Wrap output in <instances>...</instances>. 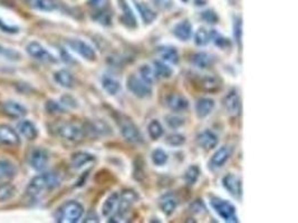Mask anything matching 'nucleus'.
Returning a JSON list of instances; mask_svg holds the SVG:
<instances>
[{"mask_svg": "<svg viewBox=\"0 0 298 223\" xmlns=\"http://www.w3.org/2000/svg\"><path fill=\"white\" fill-rule=\"evenodd\" d=\"M139 201V194L131 189H125L120 192V203L118 213L109 218V222H122L131 208Z\"/></svg>", "mask_w": 298, "mask_h": 223, "instance_id": "4", "label": "nucleus"}, {"mask_svg": "<svg viewBox=\"0 0 298 223\" xmlns=\"http://www.w3.org/2000/svg\"><path fill=\"white\" fill-rule=\"evenodd\" d=\"M137 9L140 13V17H141L142 21L146 25L152 24L157 18L156 11L152 7L149 6L146 2H137Z\"/></svg>", "mask_w": 298, "mask_h": 223, "instance_id": "27", "label": "nucleus"}, {"mask_svg": "<svg viewBox=\"0 0 298 223\" xmlns=\"http://www.w3.org/2000/svg\"><path fill=\"white\" fill-rule=\"evenodd\" d=\"M3 113L12 118H21L27 114V110L20 103L15 101H8L2 104Z\"/></svg>", "mask_w": 298, "mask_h": 223, "instance_id": "24", "label": "nucleus"}, {"mask_svg": "<svg viewBox=\"0 0 298 223\" xmlns=\"http://www.w3.org/2000/svg\"><path fill=\"white\" fill-rule=\"evenodd\" d=\"M232 152H234V150H232L230 145H222L221 147H219L218 150L213 153L210 161H209V169L211 171L220 170L221 167L225 166L227 162L230 160V157L232 156Z\"/></svg>", "mask_w": 298, "mask_h": 223, "instance_id": "13", "label": "nucleus"}, {"mask_svg": "<svg viewBox=\"0 0 298 223\" xmlns=\"http://www.w3.org/2000/svg\"><path fill=\"white\" fill-rule=\"evenodd\" d=\"M46 110H47V112L50 114L65 113L64 106L60 103H58V102H55V101H48L47 103H46Z\"/></svg>", "mask_w": 298, "mask_h": 223, "instance_id": "49", "label": "nucleus"}, {"mask_svg": "<svg viewBox=\"0 0 298 223\" xmlns=\"http://www.w3.org/2000/svg\"><path fill=\"white\" fill-rule=\"evenodd\" d=\"M0 55L4 56V57L8 59H17V58L19 59V54L13 52V50L3 48V47H0Z\"/></svg>", "mask_w": 298, "mask_h": 223, "instance_id": "52", "label": "nucleus"}, {"mask_svg": "<svg viewBox=\"0 0 298 223\" xmlns=\"http://www.w3.org/2000/svg\"><path fill=\"white\" fill-rule=\"evenodd\" d=\"M172 34L181 41H188L193 35V27L188 19H183L172 28Z\"/></svg>", "mask_w": 298, "mask_h": 223, "instance_id": "19", "label": "nucleus"}, {"mask_svg": "<svg viewBox=\"0 0 298 223\" xmlns=\"http://www.w3.org/2000/svg\"><path fill=\"white\" fill-rule=\"evenodd\" d=\"M17 174V169L11 162L7 160L0 161V183L10 182Z\"/></svg>", "mask_w": 298, "mask_h": 223, "instance_id": "28", "label": "nucleus"}, {"mask_svg": "<svg viewBox=\"0 0 298 223\" xmlns=\"http://www.w3.org/2000/svg\"><path fill=\"white\" fill-rule=\"evenodd\" d=\"M101 84H102V87H103V90L111 96L118 95L121 92V90H122L120 81L116 80L115 77L111 75H103V77H102L101 80Z\"/></svg>", "mask_w": 298, "mask_h": 223, "instance_id": "26", "label": "nucleus"}, {"mask_svg": "<svg viewBox=\"0 0 298 223\" xmlns=\"http://www.w3.org/2000/svg\"><path fill=\"white\" fill-rule=\"evenodd\" d=\"M48 153L46 152L44 148L37 147L35 150H32L29 156V164L35 171L41 172L46 169V166L48 164Z\"/></svg>", "mask_w": 298, "mask_h": 223, "instance_id": "18", "label": "nucleus"}, {"mask_svg": "<svg viewBox=\"0 0 298 223\" xmlns=\"http://www.w3.org/2000/svg\"><path fill=\"white\" fill-rule=\"evenodd\" d=\"M133 178L139 182L146 179V167H144V161L141 155L137 156L133 162Z\"/></svg>", "mask_w": 298, "mask_h": 223, "instance_id": "36", "label": "nucleus"}, {"mask_svg": "<svg viewBox=\"0 0 298 223\" xmlns=\"http://www.w3.org/2000/svg\"><path fill=\"white\" fill-rule=\"evenodd\" d=\"M217 62V56L212 53L198 52L191 55L190 63L199 69H209L211 68Z\"/></svg>", "mask_w": 298, "mask_h": 223, "instance_id": "16", "label": "nucleus"}, {"mask_svg": "<svg viewBox=\"0 0 298 223\" xmlns=\"http://www.w3.org/2000/svg\"><path fill=\"white\" fill-rule=\"evenodd\" d=\"M148 134L153 141H156L164 134V128L157 119H152L148 125Z\"/></svg>", "mask_w": 298, "mask_h": 223, "instance_id": "38", "label": "nucleus"}, {"mask_svg": "<svg viewBox=\"0 0 298 223\" xmlns=\"http://www.w3.org/2000/svg\"><path fill=\"white\" fill-rule=\"evenodd\" d=\"M87 3L88 6L94 9V10L100 11L108 8L109 0H88Z\"/></svg>", "mask_w": 298, "mask_h": 223, "instance_id": "50", "label": "nucleus"}, {"mask_svg": "<svg viewBox=\"0 0 298 223\" xmlns=\"http://www.w3.org/2000/svg\"><path fill=\"white\" fill-rule=\"evenodd\" d=\"M87 131L90 132L92 135H95V136H110L113 134V131H112V127L110 126V124L102 119L92 120V122L88 123Z\"/></svg>", "mask_w": 298, "mask_h": 223, "instance_id": "21", "label": "nucleus"}, {"mask_svg": "<svg viewBox=\"0 0 298 223\" xmlns=\"http://www.w3.org/2000/svg\"><path fill=\"white\" fill-rule=\"evenodd\" d=\"M191 76V75H190ZM191 84L194 88L203 93H217L221 90L222 81L215 75H199L193 74L190 77Z\"/></svg>", "mask_w": 298, "mask_h": 223, "instance_id": "6", "label": "nucleus"}, {"mask_svg": "<svg viewBox=\"0 0 298 223\" xmlns=\"http://www.w3.org/2000/svg\"><path fill=\"white\" fill-rule=\"evenodd\" d=\"M223 109L231 116H238L241 112V97L238 90L232 88L223 96L221 101Z\"/></svg>", "mask_w": 298, "mask_h": 223, "instance_id": "11", "label": "nucleus"}, {"mask_svg": "<svg viewBox=\"0 0 298 223\" xmlns=\"http://www.w3.org/2000/svg\"><path fill=\"white\" fill-rule=\"evenodd\" d=\"M95 161V156L87 152H76L71 157V165L75 170L83 169L84 166L93 163Z\"/></svg>", "mask_w": 298, "mask_h": 223, "instance_id": "25", "label": "nucleus"}, {"mask_svg": "<svg viewBox=\"0 0 298 223\" xmlns=\"http://www.w3.org/2000/svg\"><path fill=\"white\" fill-rule=\"evenodd\" d=\"M234 38L238 45L239 50L243 47V19L240 16L235 17L234 19Z\"/></svg>", "mask_w": 298, "mask_h": 223, "instance_id": "41", "label": "nucleus"}, {"mask_svg": "<svg viewBox=\"0 0 298 223\" xmlns=\"http://www.w3.org/2000/svg\"><path fill=\"white\" fill-rule=\"evenodd\" d=\"M200 169L198 165H191L184 172V181L188 185H194L200 178Z\"/></svg>", "mask_w": 298, "mask_h": 223, "instance_id": "40", "label": "nucleus"}, {"mask_svg": "<svg viewBox=\"0 0 298 223\" xmlns=\"http://www.w3.org/2000/svg\"><path fill=\"white\" fill-rule=\"evenodd\" d=\"M157 53H159L163 62L173 65L179 63V53L174 47H171V46H161V47L157 48Z\"/></svg>", "mask_w": 298, "mask_h": 223, "instance_id": "31", "label": "nucleus"}, {"mask_svg": "<svg viewBox=\"0 0 298 223\" xmlns=\"http://www.w3.org/2000/svg\"><path fill=\"white\" fill-rule=\"evenodd\" d=\"M26 50L30 57L36 60H39V62L48 64L57 63V59H56L55 56L50 54L43 45L38 43V41H30V43L26 46Z\"/></svg>", "mask_w": 298, "mask_h": 223, "instance_id": "12", "label": "nucleus"}, {"mask_svg": "<svg viewBox=\"0 0 298 223\" xmlns=\"http://www.w3.org/2000/svg\"><path fill=\"white\" fill-rule=\"evenodd\" d=\"M18 132L27 139H29V141H32V139H35L38 136V129H37L34 123L28 119L20 120V122L18 123Z\"/></svg>", "mask_w": 298, "mask_h": 223, "instance_id": "29", "label": "nucleus"}, {"mask_svg": "<svg viewBox=\"0 0 298 223\" xmlns=\"http://www.w3.org/2000/svg\"><path fill=\"white\" fill-rule=\"evenodd\" d=\"M56 134L58 137H60L64 141L71 142V143H78L81 142L85 135V131L78 125L72 123H65L59 125L56 128Z\"/></svg>", "mask_w": 298, "mask_h": 223, "instance_id": "8", "label": "nucleus"}, {"mask_svg": "<svg viewBox=\"0 0 298 223\" xmlns=\"http://www.w3.org/2000/svg\"><path fill=\"white\" fill-rule=\"evenodd\" d=\"M212 40V32L211 30H208L207 28L201 27L195 31L194 34V44L198 47H203L207 46Z\"/></svg>", "mask_w": 298, "mask_h": 223, "instance_id": "34", "label": "nucleus"}, {"mask_svg": "<svg viewBox=\"0 0 298 223\" xmlns=\"http://www.w3.org/2000/svg\"><path fill=\"white\" fill-rule=\"evenodd\" d=\"M138 75L142 78L144 82H147L148 84L153 86V84L156 81V75L154 73V69L151 67L150 65H142L139 69V74Z\"/></svg>", "mask_w": 298, "mask_h": 223, "instance_id": "39", "label": "nucleus"}, {"mask_svg": "<svg viewBox=\"0 0 298 223\" xmlns=\"http://www.w3.org/2000/svg\"><path fill=\"white\" fill-rule=\"evenodd\" d=\"M189 211L193 215H203L207 212V208L201 199H198L190 204Z\"/></svg>", "mask_w": 298, "mask_h": 223, "instance_id": "48", "label": "nucleus"}, {"mask_svg": "<svg viewBox=\"0 0 298 223\" xmlns=\"http://www.w3.org/2000/svg\"><path fill=\"white\" fill-rule=\"evenodd\" d=\"M165 106L172 112H184L189 108V101L180 93H171L165 97Z\"/></svg>", "mask_w": 298, "mask_h": 223, "instance_id": "17", "label": "nucleus"}, {"mask_svg": "<svg viewBox=\"0 0 298 223\" xmlns=\"http://www.w3.org/2000/svg\"><path fill=\"white\" fill-rule=\"evenodd\" d=\"M66 45L74 53L80 55L82 58L88 60V62H95L97 59V54L95 49L93 48L90 44L86 43V41L78 38H69L66 39Z\"/></svg>", "mask_w": 298, "mask_h": 223, "instance_id": "9", "label": "nucleus"}, {"mask_svg": "<svg viewBox=\"0 0 298 223\" xmlns=\"http://www.w3.org/2000/svg\"><path fill=\"white\" fill-rule=\"evenodd\" d=\"M17 190L10 182L0 183V202H6L16 195Z\"/></svg>", "mask_w": 298, "mask_h": 223, "instance_id": "37", "label": "nucleus"}, {"mask_svg": "<svg viewBox=\"0 0 298 223\" xmlns=\"http://www.w3.org/2000/svg\"><path fill=\"white\" fill-rule=\"evenodd\" d=\"M153 69L157 78H162V80H169L173 76V69H172L169 65L163 60H154L153 62Z\"/></svg>", "mask_w": 298, "mask_h": 223, "instance_id": "33", "label": "nucleus"}, {"mask_svg": "<svg viewBox=\"0 0 298 223\" xmlns=\"http://www.w3.org/2000/svg\"><path fill=\"white\" fill-rule=\"evenodd\" d=\"M127 87L138 99H149L152 96V85L144 82L138 74H131L127 80Z\"/></svg>", "mask_w": 298, "mask_h": 223, "instance_id": "7", "label": "nucleus"}, {"mask_svg": "<svg viewBox=\"0 0 298 223\" xmlns=\"http://www.w3.org/2000/svg\"><path fill=\"white\" fill-rule=\"evenodd\" d=\"M54 81L58 84L59 86L64 88H73L74 87V76L71 72L66 69H60L54 74Z\"/></svg>", "mask_w": 298, "mask_h": 223, "instance_id": "32", "label": "nucleus"}, {"mask_svg": "<svg viewBox=\"0 0 298 223\" xmlns=\"http://www.w3.org/2000/svg\"><path fill=\"white\" fill-rule=\"evenodd\" d=\"M31 8L39 11L52 12L58 9V3L55 0H26Z\"/></svg>", "mask_w": 298, "mask_h": 223, "instance_id": "30", "label": "nucleus"}, {"mask_svg": "<svg viewBox=\"0 0 298 223\" xmlns=\"http://www.w3.org/2000/svg\"><path fill=\"white\" fill-rule=\"evenodd\" d=\"M0 29H1L3 32H7V34H16V32L19 31V29H18L17 27L4 24L2 20H0Z\"/></svg>", "mask_w": 298, "mask_h": 223, "instance_id": "53", "label": "nucleus"}, {"mask_svg": "<svg viewBox=\"0 0 298 223\" xmlns=\"http://www.w3.org/2000/svg\"><path fill=\"white\" fill-rule=\"evenodd\" d=\"M99 217L97 216H88L85 220H84V222H99Z\"/></svg>", "mask_w": 298, "mask_h": 223, "instance_id": "54", "label": "nucleus"}, {"mask_svg": "<svg viewBox=\"0 0 298 223\" xmlns=\"http://www.w3.org/2000/svg\"><path fill=\"white\" fill-rule=\"evenodd\" d=\"M222 187L229 193L232 198L238 201L243 199V181L238 175L234 173H228L222 178Z\"/></svg>", "mask_w": 298, "mask_h": 223, "instance_id": "10", "label": "nucleus"}, {"mask_svg": "<svg viewBox=\"0 0 298 223\" xmlns=\"http://www.w3.org/2000/svg\"><path fill=\"white\" fill-rule=\"evenodd\" d=\"M160 208L162 212L164 213L165 216L169 217L171 215H173L174 211L176 210V208H178V200L173 197H169V195H167V197H165L160 202Z\"/></svg>", "mask_w": 298, "mask_h": 223, "instance_id": "35", "label": "nucleus"}, {"mask_svg": "<svg viewBox=\"0 0 298 223\" xmlns=\"http://www.w3.org/2000/svg\"><path fill=\"white\" fill-rule=\"evenodd\" d=\"M165 124L169 126L171 129H178L180 127H182L185 124V119L182 117V116L176 115V114H167L164 117Z\"/></svg>", "mask_w": 298, "mask_h": 223, "instance_id": "43", "label": "nucleus"}, {"mask_svg": "<svg viewBox=\"0 0 298 223\" xmlns=\"http://www.w3.org/2000/svg\"><path fill=\"white\" fill-rule=\"evenodd\" d=\"M0 145L7 147H17L20 145L19 135L9 125H0Z\"/></svg>", "mask_w": 298, "mask_h": 223, "instance_id": "14", "label": "nucleus"}, {"mask_svg": "<svg viewBox=\"0 0 298 223\" xmlns=\"http://www.w3.org/2000/svg\"><path fill=\"white\" fill-rule=\"evenodd\" d=\"M116 123L119 125L120 132L122 137L128 143L131 144H141L144 142V137L142 132L140 131L138 125L134 123L132 118L129 116L118 113V116L115 117Z\"/></svg>", "mask_w": 298, "mask_h": 223, "instance_id": "2", "label": "nucleus"}, {"mask_svg": "<svg viewBox=\"0 0 298 223\" xmlns=\"http://www.w3.org/2000/svg\"><path fill=\"white\" fill-rule=\"evenodd\" d=\"M200 18L203 21H206L207 24L210 25H215L219 21L218 13L215 10H212V9H207V10L200 12Z\"/></svg>", "mask_w": 298, "mask_h": 223, "instance_id": "47", "label": "nucleus"}, {"mask_svg": "<svg viewBox=\"0 0 298 223\" xmlns=\"http://www.w3.org/2000/svg\"><path fill=\"white\" fill-rule=\"evenodd\" d=\"M60 104H62L64 108H69V109H76L78 106L77 101L71 95L62 96V99H60Z\"/></svg>", "mask_w": 298, "mask_h": 223, "instance_id": "51", "label": "nucleus"}, {"mask_svg": "<svg viewBox=\"0 0 298 223\" xmlns=\"http://www.w3.org/2000/svg\"><path fill=\"white\" fill-rule=\"evenodd\" d=\"M119 6L122 9V17H121V20H122L123 24L128 28H130V29H136L138 27L137 18L131 7L128 4L127 0H119Z\"/></svg>", "mask_w": 298, "mask_h": 223, "instance_id": "23", "label": "nucleus"}, {"mask_svg": "<svg viewBox=\"0 0 298 223\" xmlns=\"http://www.w3.org/2000/svg\"><path fill=\"white\" fill-rule=\"evenodd\" d=\"M215 101L210 99V97H201L194 105L195 114H197L199 118H206L212 113V111L215 110Z\"/></svg>", "mask_w": 298, "mask_h": 223, "instance_id": "20", "label": "nucleus"}, {"mask_svg": "<svg viewBox=\"0 0 298 223\" xmlns=\"http://www.w3.org/2000/svg\"><path fill=\"white\" fill-rule=\"evenodd\" d=\"M60 185V178L55 172H45L32 178L26 189V193L31 200H38L45 193L53 191Z\"/></svg>", "mask_w": 298, "mask_h": 223, "instance_id": "1", "label": "nucleus"}, {"mask_svg": "<svg viewBox=\"0 0 298 223\" xmlns=\"http://www.w3.org/2000/svg\"><path fill=\"white\" fill-rule=\"evenodd\" d=\"M183 1H188V0H183Z\"/></svg>", "mask_w": 298, "mask_h": 223, "instance_id": "55", "label": "nucleus"}, {"mask_svg": "<svg viewBox=\"0 0 298 223\" xmlns=\"http://www.w3.org/2000/svg\"><path fill=\"white\" fill-rule=\"evenodd\" d=\"M209 202H210V206L215 212L225 222L236 223L239 221L238 216H237V209L229 201L218 197H211Z\"/></svg>", "mask_w": 298, "mask_h": 223, "instance_id": "5", "label": "nucleus"}, {"mask_svg": "<svg viewBox=\"0 0 298 223\" xmlns=\"http://www.w3.org/2000/svg\"><path fill=\"white\" fill-rule=\"evenodd\" d=\"M119 203H120V193L119 192H113L110 194L103 203V207H102V215L105 218H111L115 216L118 213L119 209Z\"/></svg>", "mask_w": 298, "mask_h": 223, "instance_id": "22", "label": "nucleus"}, {"mask_svg": "<svg viewBox=\"0 0 298 223\" xmlns=\"http://www.w3.org/2000/svg\"><path fill=\"white\" fill-rule=\"evenodd\" d=\"M84 216V207L80 202L71 201L65 202L56 213V221L60 223H76Z\"/></svg>", "mask_w": 298, "mask_h": 223, "instance_id": "3", "label": "nucleus"}, {"mask_svg": "<svg viewBox=\"0 0 298 223\" xmlns=\"http://www.w3.org/2000/svg\"><path fill=\"white\" fill-rule=\"evenodd\" d=\"M187 141L184 135L179 133H172L165 137V144L171 147H180Z\"/></svg>", "mask_w": 298, "mask_h": 223, "instance_id": "44", "label": "nucleus"}, {"mask_svg": "<svg viewBox=\"0 0 298 223\" xmlns=\"http://www.w3.org/2000/svg\"><path fill=\"white\" fill-rule=\"evenodd\" d=\"M211 32H212V40L211 41L215 43V45L217 46V47L221 48V49H227V48L230 47L231 43H230L229 39L219 34L217 30H211Z\"/></svg>", "mask_w": 298, "mask_h": 223, "instance_id": "46", "label": "nucleus"}, {"mask_svg": "<svg viewBox=\"0 0 298 223\" xmlns=\"http://www.w3.org/2000/svg\"><path fill=\"white\" fill-rule=\"evenodd\" d=\"M195 143H197L199 147L203 148L204 151H210L217 147L219 144V137L211 129H204L195 137Z\"/></svg>", "mask_w": 298, "mask_h": 223, "instance_id": "15", "label": "nucleus"}, {"mask_svg": "<svg viewBox=\"0 0 298 223\" xmlns=\"http://www.w3.org/2000/svg\"><path fill=\"white\" fill-rule=\"evenodd\" d=\"M93 19L103 26H110L112 24V15L108 10V8L103 9V10L96 11L95 16L93 17Z\"/></svg>", "mask_w": 298, "mask_h": 223, "instance_id": "45", "label": "nucleus"}, {"mask_svg": "<svg viewBox=\"0 0 298 223\" xmlns=\"http://www.w3.org/2000/svg\"><path fill=\"white\" fill-rule=\"evenodd\" d=\"M151 160L153 164L156 166H163L166 164L167 160H169V156H167V153L163 150V148H155L151 153Z\"/></svg>", "mask_w": 298, "mask_h": 223, "instance_id": "42", "label": "nucleus"}]
</instances>
